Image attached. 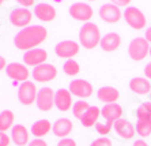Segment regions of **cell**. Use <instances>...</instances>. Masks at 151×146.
Segmentation results:
<instances>
[{
  "label": "cell",
  "instance_id": "cell-1",
  "mask_svg": "<svg viewBox=\"0 0 151 146\" xmlns=\"http://www.w3.org/2000/svg\"><path fill=\"white\" fill-rule=\"evenodd\" d=\"M48 37V30L41 25H32L22 29L14 37V45L21 51L34 49L40 44H42Z\"/></svg>",
  "mask_w": 151,
  "mask_h": 146
},
{
  "label": "cell",
  "instance_id": "cell-2",
  "mask_svg": "<svg viewBox=\"0 0 151 146\" xmlns=\"http://www.w3.org/2000/svg\"><path fill=\"white\" fill-rule=\"evenodd\" d=\"M101 32L99 27L93 22L84 23L83 27L79 30V41L81 45L86 49H94L95 46L101 43Z\"/></svg>",
  "mask_w": 151,
  "mask_h": 146
},
{
  "label": "cell",
  "instance_id": "cell-3",
  "mask_svg": "<svg viewBox=\"0 0 151 146\" xmlns=\"http://www.w3.org/2000/svg\"><path fill=\"white\" fill-rule=\"evenodd\" d=\"M150 43L144 37H136L128 45V56L135 61H142L150 55Z\"/></svg>",
  "mask_w": 151,
  "mask_h": 146
},
{
  "label": "cell",
  "instance_id": "cell-4",
  "mask_svg": "<svg viewBox=\"0 0 151 146\" xmlns=\"http://www.w3.org/2000/svg\"><path fill=\"white\" fill-rule=\"evenodd\" d=\"M123 18L127 25L134 30H143L147 26V19L139 8L136 7H127L123 12Z\"/></svg>",
  "mask_w": 151,
  "mask_h": 146
},
{
  "label": "cell",
  "instance_id": "cell-5",
  "mask_svg": "<svg viewBox=\"0 0 151 146\" xmlns=\"http://www.w3.org/2000/svg\"><path fill=\"white\" fill-rule=\"evenodd\" d=\"M37 94H38L37 86H35L34 82H30V81L21 83L19 87H18V100L22 105H26V107L35 103Z\"/></svg>",
  "mask_w": 151,
  "mask_h": 146
},
{
  "label": "cell",
  "instance_id": "cell-6",
  "mask_svg": "<svg viewBox=\"0 0 151 146\" xmlns=\"http://www.w3.org/2000/svg\"><path fill=\"white\" fill-rule=\"evenodd\" d=\"M57 75V68L49 63H44L41 66L33 68L32 77L35 82H50L56 78Z\"/></svg>",
  "mask_w": 151,
  "mask_h": 146
},
{
  "label": "cell",
  "instance_id": "cell-7",
  "mask_svg": "<svg viewBox=\"0 0 151 146\" xmlns=\"http://www.w3.org/2000/svg\"><path fill=\"white\" fill-rule=\"evenodd\" d=\"M55 94L56 92H53L52 87H41L37 94V100H35V105L40 111L42 112H48L55 107Z\"/></svg>",
  "mask_w": 151,
  "mask_h": 146
},
{
  "label": "cell",
  "instance_id": "cell-8",
  "mask_svg": "<svg viewBox=\"0 0 151 146\" xmlns=\"http://www.w3.org/2000/svg\"><path fill=\"white\" fill-rule=\"evenodd\" d=\"M70 15L75 21L79 22H90V19L93 18L94 15V10H93L91 6H88L87 3H82V1H78V3H74L68 10Z\"/></svg>",
  "mask_w": 151,
  "mask_h": 146
},
{
  "label": "cell",
  "instance_id": "cell-9",
  "mask_svg": "<svg viewBox=\"0 0 151 146\" xmlns=\"http://www.w3.org/2000/svg\"><path fill=\"white\" fill-rule=\"evenodd\" d=\"M81 51V45L72 40H65V41H60L55 46V53L60 57V59H72L76 56Z\"/></svg>",
  "mask_w": 151,
  "mask_h": 146
},
{
  "label": "cell",
  "instance_id": "cell-10",
  "mask_svg": "<svg viewBox=\"0 0 151 146\" xmlns=\"http://www.w3.org/2000/svg\"><path fill=\"white\" fill-rule=\"evenodd\" d=\"M68 90L71 92V94L81 100H84V98H88V97L93 96V85L86 79H75L70 83V87Z\"/></svg>",
  "mask_w": 151,
  "mask_h": 146
},
{
  "label": "cell",
  "instance_id": "cell-11",
  "mask_svg": "<svg viewBox=\"0 0 151 146\" xmlns=\"http://www.w3.org/2000/svg\"><path fill=\"white\" fill-rule=\"evenodd\" d=\"M33 19V14L29 8L25 7H19V8H14L10 12V22L17 27H27L32 23Z\"/></svg>",
  "mask_w": 151,
  "mask_h": 146
},
{
  "label": "cell",
  "instance_id": "cell-12",
  "mask_svg": "<svg viewBox=\"0 0 151 146\" xmlns=\"http://www.w3.org/2000/svg\"><path fill=\"white\" fill-rule=\"evenodd\" d=\"M6 72H7V77L11 78L12 81L15 82H26L29 81V75H30V71L26 64H22V63H10L7 64V68H6Z\"/></svg>",
  "mask_w": 151,
  "mask_h": 146
},
{
  "label": "cell",
  "instance_id": "cell-13",
  "mask_svg": "<svg viewBox=\"0 0 151 146\" xmlns=\"http://www.w3.org/2000/svg\"><path fill=\"white\" fill-rule=\"evenodd\" d=\"M113 131H114V134H116L119 138L128 141V139H132L135 137L136 128H135V126L132 124L129 120L121 118L113 123Z\"/></svg>",
  "mask_w": 151,
  "mask_h": 146
},
{
  "label": "cell",
  "instance_id": "cell-14",
  "mask_svg": "<svg viewBox=\"0 0 151 146\" xmlns=\"http://www.w3.org/2000/svg\"><path fill=\"white\" fill-rule=\"evenodd\" d=\"M99 18L106 23H116L123 18V12L120 10V7L114 6L113 3H106L101 6L98 10Z\"/></svg>",
  "mask_w": 151,
  "mask_h": 146
},
{
  "label": "cell",
  "instance_id": "cell-15",
  "mask_svg": "<svg viewBox=\"0 0 151 146\" xmlns=\"http://www.w3.org/2000/svg\"><path fill=\"white\" fill-rule=\"evenodd\" d=\"M48 60V52L41 48H34L23 53V61L27 67H37Z\"/></svg>",
  "mask_w": 151,
  "mask_h": 146
},
{
  "label": "cell",
  "instance_id": "cell-16",
  "mask_svg": "<svg viewBox=\"0 0 151 146\" xmlns=\"http://www.w3.org/2000/svg\"><path fill=\"white\" fill-rule=\"evenodd\" d=\"M55 107L61 112H67L74 107L72 94L68 89H59L55 94Z\"/></svg>",
  "mask_w": 151,
  "mask_h": 146
},
{
  "label": "cell",
  "instance_id": "cell-17",
  "mask_svg": "<svg viewBox=\"0 0 151 146\" xmlns=\"http://www.w3.org/2000/svg\"><path fill=\"white\" fill-rule=\"evenodd\" d=\"M101 116L106 120V123L113 124L116 120L123 118V108L117 103L114 104H106L101 109Z\"/></svg>",
  "mask_w": 151,
  "mask_h": 146
},
{
  "label": "cell",
  "instance_id": "cell-18",
  "mask_svg": "<svg viewBox=\"0 0 151 146\" xmlns=\"http://www.w3.org/2000/svg\"><path fill=\"white\" fill-rule=\"evenodd\" d=\"M34 15L42 22H52L56 18V8L49 3H38L34 6Z\"/></svg>",
  "mask_w": 151,
  "mask_h": 146
},
{
  "label": "cell",
  "instance_id": "cell-19",
  "mask_svg": "<svg viewBox=\"0 0 151 146\" xmlns=\"http://www.w3.org/2000/svg\"><path fill=\"white\" fill-rule=\"evenodd\" d=\"M72 130H74V124H72V121L67 118L57 119V120L53 123V127H52V132L61 139L68 138V135L72 132Z\"/></svg>",
  "mask_w": 151,
  "mask_h": 146
},
{
  "label": "cell",
  "instance_id": "cell-20",
  "mask_svg": "<svg viewBox=\"0 0 151 146\" xmlns=\"http://www.w3.org/2000/svg\"><path fill=\"white\" fill-rule=\"evenodd\" d=\"M129 89L132 93L137 94V96H146L151 93V83L150 79L142 78V77H136L129 81Z\"/></svg>",
  "mask_w": 151,
  "mask_h": 146
},
{
  "label": "cell",
  "instance_id": "cell-21",
  "mask_svg": "<svg viewBox=\"0 0 151 146\" xmlns=\"http://www.w3.org/2000/svg\"><path fill=\"white\" fill-rule=\"evenodd\" d=\"M120 97V92L116 87H112V86H102L97 90V98H98L101 103L106 104H114L117 103Z\"/></svg>",
  "mask_w": 151,
  "mask_h": 146
},
{
  "label": "cell",
  "instance_id": "cell-22",
  "mask_svg": "<svg viewBox=\"0 0 151 146\" xmlns=\"http://www.w3.org/2000/svg\"><path fill=\"white\" fill-rule=\"evenodd\" d=\"M11 141L17 146L29 145V130L23 124H15L11 128Z\"/></svg>",
  "mask_w": 151,
  "mask_h": 146
},
{
  "label": "cell",
  "instance_id": "cell-23",
  "mask_svg": "<svg viewBox=\"0 0 151 146\" xmlns=\"http://www.w3.org/2000/svg\"><path fill=\"white\" fill-rule=\"evenodd\" d=\"M99 45H101L104 52H114L121 45V37L117 33H106L101 38Z\"/></svg>",
  "mask_w": 151,
  "mask_h": 146
},
{
  "label": "cell",
  "instance_id": "cell-24",
  "mask_svg": "<svg viewBox=\"0 0 151 146\" xmlns=\"http://www.w3.org/2000/svg\"><path fill=\"white\" fill-rule=\"evenodd\" d=\"M52 127H53V124H50V121L48 119H40V120L33 123L32 128H30V132H32L35 138H42V137L49 134Z\"/></svg>",
  "mask_w": 151,
  "mask_h": 146
},
{
  "label": "cell",
  "instance_id": "cell-25",
  "mask_svg": "<svg viewBox=\"0 0 151 146\" xmlns=\"http://www.w3.org/2000/svg\"><path fill=\"white\" fill-rule=\"evenodd\" d=\"M99 116H101V109H99L98 107L91 105V107L87 109V112L83 115V118L81 119V123H82L83 127L91 128V127H94V126L98 123Z\"/></svg>",
  "mask_w": 151,
  "mask_h": 146
},
{
  "label": "cell",
  "instance_id": "cell-26",
  "mask_svg": "<svg viewBox=\"0 0 151 146\" xmlns=\"http://www.w3.org/2000/svg\"><path fill=\"white\" fill-rule=\"evenodd\" d=\"M14 120H15V115L12 111L10 109H4L0 112V131L1 132H7L8 130L14 127Z\"/></svg>",
  "mask_w": 151,
  "mask_h": 146
},
{
  "label": "cell",
  "instance_id": "cell-27",
  "mask_svg": "<svg viewBox=\"0 0 151 146\" xmlns=\"http://www.w3.org/2000/svg\"><path fill=\"white\" fill-rule=\"evenodd\" d=\"M136 132L142 138H147L151 135V119H137L136 121Z\"/></svg>",
  "mask_w": 151,
  "mask_h": 146
},
{
  "label": "cell",
  "instance_id": "cell-28",
  "mask_svg": "<svg viewBox=\"0 0 151 146\" xmlns=\"http://www.w3.org/2000/svg\"><path fill=\"white\" fill-rule=\"evenodd\" d=\"M90 107H91V105H90L87 101H84V100H78L76 103H74V107H72V113H74L75 118L81 120V119L83 118V115L87 112V109H88Z\"/></svg>",
  "mask_w": 151,
  "mask_h": 146
},
{
  "label": "cell",
  "instance_id": "cell-29",
  "mask_svg": "<svg viewBox=\"0 0 151 146\" xmlns=\"http://www.w3.org/2000/svg\"><path fill=\"white\" fill-rule=\"evenodd\" d=\"M63 71L68 77H76L81 72V66H79V63L76 60L70 59V60H67L63 64Z\"/></svg>",
  "mask_w": 151,
  "mask_h": 146
},
{
  "label": "cell",
  "instance_id": "cell-30",
  "mask_svg": "<svg viewBox=\"0 0 151 146\" xmlns=\"http://www.w3.org/2000/svg\"><path fill=\"white\" fill-rule=\"evenodd\" d=\"M137 119H151V101L142 103L136 109Z\"/></svg>",
  "mask_w": 151,
  "mask_h": 146
},
{
  "label": "cell",
  "instance_id": "cell-31",
  "mask_svg": "<svg viewBox=\"0 0 151 146\" xmlns=\"http://www.w3.org/2000/svg\"><path fill=\"white\" fill-rule=\"evenodd\" d=\"M110 130H113V124H110V123H97L95 124V131L102 137L108 135L110 132Z\"/></svg>",
  "mask_w": 151,
  "mask_h": 146
},
{
  "label": "cell",
  "instance_id": "cell-32",
  "mask_svg": "<svg viewBox=\"0 0 151 146\" xmlns=\"http://www.w3.org/2000/svg\"><path fill=\"white\" fill-rule=\"evenodd\" d=\"M90 146H113L112 139L108 138V137H99V138L94 139Z\"/></svg>",
  "mask_w": 151,
  "mask_h": 146
},
{
  "label": "cell",
  "instance_id": "cell-33",
  "mask_svg": "<svg viewBox=\"0 0 151 146\" xmlns=\"http://www.w3.org/2000/svg\"><path fill=\"white\" fill-rule=\"evenodd\" d=\"M11 143V137L7 135V132L0 131V146H10Z\"/></svg>",
  "mask_w": 151,
  "mask_h": 146
},
{
  "label": "cell",
  "instance_id": "cell-34",
  "mask_svg": "<svg viewBox=\"0 0 151 146\" xmlns=\"http://www.w3.org/2000/svg\"><path fill=\"white\" fill-rule=\"evenodd\" d=\"M57 146H76V142L72 138H63L57 142Z\"/></svg>",
  "mask_w": 151,
  "mask_h": 146
},
{
  "label": "cell",
  "instance_id": "cell-35",
  "mask_svg": "<svg viewBox=\"0 0 151 146\" xmlns=\"http://www.w3.org/2000/svg\"><path fill=\"white\" fill-rule=\"evenodd\" d=\"M27 146H48V143L41 138H35V139H33V141H30V143H29Z\"/></svg>",
  "mask_w": 151,
  "mask_h": 146
},
{
  "label": "cell",
  "instance_id": "cell-36",
  "mask_svg": "<svg viewBox=\"0 0 151 146\" xmlns=\"http://www.w3.org/2000/svg\"><path fill=\"white\" fill-rule=\"evenodd\" d=\"M131 1L132 0H112V3L114 4V6H117V7H125L127 6H129Z\"/></svg>",
  "mask_w": 151,
  "mask_h": 146
},
{
  "label": "cell",
  "instance_id": "cell-37",
  "mask_svg": "<svg viewBox=\"0 0 151 146\" xmlns=\"http://www.w3.org/2000/svg\"><path fill=\"white\" fill-rule=\"evenodd\" d=\"M17 1L21 4V6H23L25 8H29V7H32V6H34L35 0H17Z\"/></svg>",
  "mask_w": 151,
  "mask_h": 146
},
{
  "label": "cell",
  "instance_id": "cell-38",
  "mask_svg": "<svg viewBox=\"0 0 151 146\" xmlns=\"http://www.w3.org/2000/svg\"><path fill=\"white\" fill-rule=\"evenodd\" d=\"M144 75L147 79H151V61L144 67Z\"/></svg>",
  "mask_w": 151,
  "mask_h": 146
},
{
  "label": "cell",
  "instance_id": "cell-39",
  "mask_svg": "<svg viewBox=\"0 0 151 146\" xmlns=\"http://www.w3.org/2000/svg\"><path fill=\"white\" fill-rule=\"evenodd\" d=\"M132 146H148V143L144 141V139H136L134 142V145Z\"/></svg>",
  "mask_w": 151,
  "mask_h": 146
},
{
  "label": "cell",
  "instance_id": "cell-40",
  "mask_svg": "<svg viewBox=\"0 0 151 146\" xmlns=\"http://www.w3.org/2000/svg\"><path fill=\"white\" fill-rule=\"evenodd\" d=\"M7 68V63H6V59L3 56H0V71H3Z\"/></svg>",
  "mask_w": 151,
  "mask_h": 146
},
{
  "label": "cell",
  "instance_id": "cell-41",
  "mask_svg": "<svg viewBox=\"0 0 151 146\" xmlns=\"http://www.w3.org/2000/svg\"><path fill=\"white\" fill-rule=\"evenodd\" d=\"M144 38H146V40H147V41H148V43L151 44V26L147 29V30H146V34H144Z\"/></svg>",
  "mask_w": 151,
  "mask_h": 146
},
{
  "label": "cell",
  "instance_id": "cell-42",
  "mask_svg": "<svg viewBox=\"0 0 151 146\" xmlns=\"http://www.w3.org/2000/svg\"><path fill=\"white\" fill-rule=\"evenodd\" d=\"M4 1H6V0H0V6H1V4H3Z\"/></svg>",
  "mask_w": 151,
  "mask_h": 146
},
{
  "label": "cell",
  "instance_id": "cell-43",
  "mask_svg": "<svg viewBox=\"0 0 151 146\" xmlns=\"http://www.w3.org/2000/svg\"><path fill=\"white\" fill-rule=\"evenodd\" d=\"M150 56H151V46H150Z\"/></svg>",
  "mask_w": 151,
  "mask_h": 146
},
{
  "label": "cell",
  "instance_id": "cell-44",
  "mask_svg": "<svg viewBox=\"0 0 151 146\" xmlns=\"http://www.w3.org/2000/svg\"><path fill=\"white\" fill-rule=\"evenodd\" d=\"M90 1H95V0H90Z\"/></svg>",
  "mask_w": 151,
  "mask_h": 146
},
{
  "label": "cell",
  "instance_id": "cell-45",
  "mask_svg": "<svg viewBox=\"0 0 151 146\" xmlns=\"http://www.w3.org/2000/svg\"><path fill=\"white\" fill-rule=\"evenodd\" d=\"M150 98H151V93H150Z\"/></svg>",
  "mask_w": 151,
  "mask_h": 146
}]
</instances>
